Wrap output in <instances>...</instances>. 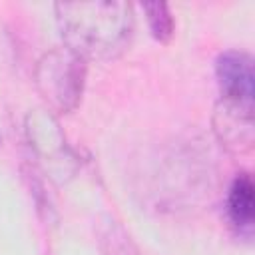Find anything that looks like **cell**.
I'll list each match as a JSON object with an SVG mask.
<instances>
[{"mask_svg": "<svg viewBox=\"0 0 255 255\" xmlns=\"http://www.w3.org/2000/svg\"><path fill=\"white\" fill-rule=\"evenodd\" d=\"M213 133L223 147L233 153H245L255 143L253 108L219 100L213 110Z\"/></svg>", "mask_w": 255, "mask_h": 255, "instance_id": "cell-5", "label": "cell"}, {"mask_svg": "<svg viewBox=\"0 0 255 255\" xmlns=\"http://www.w3.org/2000/svg\"><path fill=\"white\" fill-rule=\"evenodd\" d=\"M215 78L219 86V100L235 102L253 108L255 98V70L253 58L243 50H225L215 60Z\"/></svg>", "mask_w": 255, "mask_h": 255, "instance_id": "cell-4", "label": "cell"}, {"mask_svg": "<svg viewBox=\"0 0 255 255\" xmlns=\"http://www.w3.org/2000/svg\"><path fill=\"white\" fill-rule=\"evenodd\" d=\"M26 135L32 151L50 177L64 181L74 175L78 167L76 153L68 145L60 124L48 110H34L26 116Z\"/></svg>", "mask_w": 255, "mask_h": 255, "instance_id": "cell-3", "label": "cell"}, {"mask_svg": "<svg viewBox=\"0 0 255 255\" xmlns=\"http://www.w3.org/2000/svg\"><path fill=\"white\" fill-rule=\"evenodd\" d=\"M54 12L66 48L86 62L116 60L131 44L135 16L128 2H58Z\"/></svg>", "mask_w": 255, "mask_h": 255, "instance_id": "cell-1", "label": "cell"}, {"mask_svg": "<svg viewBox=\"0 0 255 255\" xmlns=\"http://www.w3.org/2000/svg\"><path fill=\"white\" fill-rule=\"evenodd\" d=\"M86 76V60L62 46L42 54L34 70V84L48 112L70 114L82 102Z\"/></svg>", "mask_w": 255, "mask_h": 255, "instance_id": "cell-2", "label": "cell"}, {"mask_svg": "<svg viewBox=\"0 0 255 255\" xmlns=\"http://www.w3.org/2000/svg\"><path fill=\"white\" fill-rule=\"evenodd\" d=\"M141 8L145 12L151 36L157 42H163V44L169 42L173 36V30H175V22L169 12V6L165 2H145Z\"/></svg>", "mask_w": 255, "mask_h": 255, "instance_id": "cell-7", "label": "cell"}, {"mask_svg": "<svg viewBox=\"0 0 255 255\" xmlns=\"http://www.w3.org/2000/svg\"><path fill=\"white\" fill-rule=\"evenodd\" d=\"M227 215L239 231H251L255 221V187L249 173H239L227 195Z\"/></svg>", "mask_w": 255, "mask_h": 255, "instance_id": "cell-6", "label": "cell"}]
</instances>
